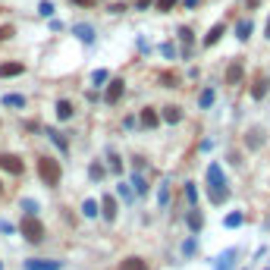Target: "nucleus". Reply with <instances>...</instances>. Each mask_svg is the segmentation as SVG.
<instances>
[{"label":"nucleus","mask_w":270,"mask_h":270,"mask_svg":"<svg viewBox=\"0 0 270 270\" xmlns=\"http://www.w3.org/2000/svg\"><path fill=\"white\" fill-rule=\"evenodd\" d=\"M236 32H239V41H248V38H251V22H248V19L239 22V29H236Z\"/></svg>","instance_id":"nucleus-20"},{"label":"nucleus","mask_w":270,"mask_h":270,"mask_svg":"<svg viewBox=\"0 0 270 270\" xmlns=\"http://www.w3.org/2000/svg\"><path fill=\"white\" fill-rule=\"evenodd\" d=\"M25 270H60V261H25Z\"/></svg>","instance_id":"nucleus-9"},{"label":"nucleus","mask_w":270,"mask_h":270,"mask_svg":"<svg viewBox=\"0 0 270 270\" xmlns=\"http://www.w3.org/2000/svg\"><path fill=\"white\" fill-rule=\"evenodd\" d=\"M22 72V63H0V79H6V75H19Z\"/></svg>","instance_id":"nucleus-15"},{"label":"nucleus","mask_w":270,"mask_h":270,"mask_svg":"<svg viewBox=\"0 0 270 270\" xmlns=\"http://www.w3.org/2000/svg\"><path fill=\"white\" fill-rule=\"evenodd\" d=\"M185 6H198V0H185Z\"/></svg>","instance_id":"nucleus-38"},{"label":"nucleus","mask_w":270,"mask_h":270,"mask_svg":"<svg viewBox=\"0 0 270 270\" xmlns=\"http://www.w3.org/2000/svg\"><path fill=\"white\" fill-rule=\"evenodd\" d=\"M160 82H164L167 88H173V85H176V75H173V72H160Z\"/></svg>","instance_id":"nucleus-30"},{"label":"nucleus","mask_w":270,"mask_h":270,"mask_svg":"<svg viewBox=\"0 0 270 270\" xmlns=\"http://www.w3.org/2000/svg\"><path fill=\"white\" fill-rule=\"evenodd\" d=\"M179 41L185 47H192V29H185V25H182V29H179Z\"/></svg>","instance_id":"nucleus-26"},{"label":"nucleus","mask_w":270,"mask_h":270,"mask_svg":"<svg viewBox=\"0 0 270 270\" xmlns=\"http://www.w3.org/2000/svg\"><path fill=\"white\" fill-rule=\"evenodd\" d=\"M223 32H226V25H223V22H217V25H214V29H210V32H207V35H204V44H207V47H214V44H217V41H220V38H223Z\"/></svg>","instance_id":"nucleus-10"},{"label":"nucleus","mask_w":270,"mask_h":270,"mask_svg":"<svg viewBox=\"0 0 270 270\" xmlns=\"http://www.w3.org/2000/svg\"><path fill=\"white\" fill-rule=\"evenodd\" d=\"M3 104H6V107H22L25 98H22V95H3Z\"/></svg>","instance_id":"nucleus-21"},{"label":"nucleus","mask_w":270,"mask_h":270,"mask_svg":"<svg viewBox=\"0 0 270 270\" xmlns=\"http://www.w3.org/2000/svg\"><path fill=\"white\" fill-rule=\"evenodd\" d=\"M0 170H6V173H13V176H19L25 170V164L16 154H0Z\"/></svg>","instance_id":"nucleus-4"},{"label":"nucleus","mask_w":270,"mask_h":270,"mask_svg":"<svg viewBox=\"0 0 270 270\" xmlns=\"http://www.w3.org/2000/svg\"><path fill=\"white\" fill-rule=\"evenodd\" d=\"M261 141H264V135H261L258 129H251V132H248V138H245V145H248L251 151H255V148L261 145Z\"/></svg>","instance_id":"nucleus-18"},{"label":"nucleus","mask_w":270,"mask_h":270,"mask_svg":"<svg viewBox=\"0 0 270 270\" xmlns=\"http://www.w3.org/2000/svg\"><path fill=\"white\" fill-rule=\"evenodd\" d=\"M75 6H91V3H98V0H72Z\"/></svg>","instance_id":"nucleus-37"},{"label":"nucleus","mask_w":270,"mask_h":270,"mask_svg":"<svg viewBox=\"0 0 270 270\" xmlns=\"http://www.w3.org/2000/svg\"><path fill=\"white\" fill-rule=\"evenodd\" d=\"M19 230H22V236H25L29 242H41V239H44V226H41L35 217H25Z\"/></svg>","instance_id":"nucleus-3"},{"label":"nucleus","mask_w":270,"mask_h":270,"mask_svg":"<svg viewBox=\"0 0 270 270\" xmlns=\"http://www.w3.org/2000/svg\"><path fill=\"white\" fill-rule=\"evenodd\" d=\"M116 270H148V264H145L141 258H126V261H123V264L116 267Z\"/></svg>","instance_id":"nucleus-13"},{"label":"nucleus","mask_w":270,"mask_h":270,"mask_svg":"<svg viewBox=\"0 0 270 270\" xmlns=\"http://www.w3.org/2000/svg\"><path fill=\"white\" fill-rule=\"evenodd\" d=\"M164 120L170 123V126H176L182 120V107H176V104H170V107H164Z\"/></svg>","instance_id":"nucleus-11"},{"label":"nucleus","mask_w":270,"mask_h":270,"mask_svg":"<svg viewBox=\"0 0 270 270\" xmlns=\"http://www.w3.org/2000/svg\"><path fill=\"white\" fill-rule=\"evenodd\" d=\"M82 210H85V217H95L98 214V201H85V207H82Z\"/></svg>","instance_id":"nucleus-31"},{"label":"nucleus","mask_w":270,"mask_h":270,"mask_svg":"<svg viewBox=\"0 0 270 270\" xmlns=\"http://www.w3.org/2000/svg\"><path fill=\"white\" fill-rule=\"evenodd\" d=\"M201 226H204V217H201V214H198V210H195V207H192V210H189V230H192V233H198V230H201Z\"/></svg>","instance_id":"nucleus-14"},{"label":"nucleus","mask_w":270,"mask_h":270,"mask_svg":"<svg viewBox=\"0 0 270 270\" xmlns=\"http://www.w3.org/2000/svg\"><path fill=\"white\" fill-rule=\"evenodd\" d=\"M22 207H25V210H29V217H35V210H38V204H35V201H29V198H25V201H22Z\"/></svg>","instance_id":"nucleus-32"},{"label":"nucleus","mask_w":270,"mask_h":270,"mask_svg":"<svg viewBox=\"0 0 270 270\" xmlns=\"http://www.w3.org/2000/svg\"><path fill=\"white\" fill-rule=\"evenodd\" d=\"M270 85V82L264 79V75H255V85H251V98H255V101H261V98H267V88Z\"/></svg>","instance_id":"nucleus-8"},{"label":"nucleus","mask_w":270,"mask_h":270,"mask_svg":"<svg viewBox=\"0 0 270 270\" xmlns=\"http://www.w3.org/2000/svg\"><path fill=\"white\" fill-rule=\"evenodd\" d=\"M233 258H236V251H233V248H230V251H223L220 261H217V270H226V267L233 264Z\"/></svg>","instance_id":"nucleus-19"},{"label":"nucleus","mask_w":270,"mask_h":270,"mask_svg":"<svg viewBox=\"0 0 270 270\" xmlns=\"http://www.w3.org/2000/svg\"><path fill=\"white\" fill-rule=\"evenodd\" d=\"M173 6H176V0H157V10L160 13H170Z\"/></svg>","instance_id":"nucleus-28"},{"label":"nucleus","mask_w":270,"mask_h":270,"mask_svg":"<svg viewBox=\"0 0 270 270\" xmlns=\"http://www.w3.org/2000/svg\"><path fill=\"white\" fill-rule=\"evenodd\" d=\"M16 35V32H13V25H0V41H10Z\"/></svg>","instance_id":"nucleus-27"},{"label":"nucleus","mask_w":270,"mask_h":270,"mask_svg":"<svg viewBox=\"0 0 270 270\" xmlns=\"http://www.w3.org/2000/svg\"><path fill=\"white\" fill-rule=\"evenodd\" d=\"M38 176H41V182L44 185H60V164H57L54 157H41L38 160Z\"/></svg>","instance_id":"nucleus-2"},{"label":"nucleus","mask_w":270,"mask_h":270,"mask_svg":"<svg viewBox=\"0 0 270 270\" xmlns=\"http://www.w3.org/2000/svg\"><path fill=\"white\" fill-rule=\"evenodd\" d=\"M110 170H113V173L123 170V164H120V157H116V154H110Z\"/></svg>","instance_id":"nucleus-35"},{"label":"nucleus","mask_w":270,"mask_h":270,"mask_svg":"<svg viewBox=\"0 0 270 270\" xmlns=\"http://www.w3.org/2000/svg\"><path fill=\"white\" fill-rule=\"evenodd\" d=\"M141 126H145V129H157V123H160V116H157V110L154 107H145V110H141Z\"/></svg>","instance_id":"nucleus-7"},{"label":"nucleus","mask_w":270,"mask_h":270,"mask_svg":"<svg viewBox=\"0 0 270 270\" xmlns=\"http://www.w3.org/2000/svg\"><path fill=\"white\" fill-rule=\"evenodd\" d=\"M207 195L214 204H223L226 198H230V189H226V179H223V170L217 164L207 167Z\"/></svg>","instance_id":"nucleus-1"},{"label":"nucleus","mask_w":270,"mask_h":270,"mask_svg":"<svg viewBox=\"0 0 270 270\" xmlns=\"http://www.w3.org/2000/svg\"><path fill=\"white\" fill-rule=\"evenodd\" d=\"M198 104H201V107H210V104H214V91L204 88V91H201V98H198Z\"/></svg>","instance_id":"nucleus-22"},{"label":"nucleus","mask_w":270,"mask_h":270,"mask_svg":"<svg viewBox=\"0 0 270 270\" xmlns=\"http://www.w3.org/2000/svg\"><path fill=\"white\" fill-rule=\"evenodd\" d=\"M75 35L85 41V44H91V41H95V29H91V25H75Z\"/></svg>","instance_id":"nucleus-17"},{"label":"nucleus","mask_w":270,"mask_h":270,"mask_svg":"<svg viewBox=\"0 0 270 270\" xmlns=\"http://www.w3.org/2000/svg\"><path fill=\"white\" fill-rule=\"evenodd\" d=\"M38 13H41V16H54V3H50V0H41V3H38Z\"/></svg>","instance_id":"nucleus-25"},{"label":"nucleus","mask_w":270,"mask_h":270,"mask_svg":"<svg viewBox=\"0 0 270 270\" xmlns=\"http://www.w3.org/2000/svg\"><path fill=\"white\" fill-rule=\"evenodd\" d=\"M264 35H267V38H270V19H267V29H264Z\"/></svg>","instance_id":"nucleus-39"},{"label":"nucleus","mask_w":270,"mask_h":270,"mask_svg":"<svg viewBox=\"0 0 270 270\" xmlns=\"http://www.w3.org/2000/svg\"><path fill=\"white\" fill-rule=\"evenodd\" d=\"M72 116V104L69 101H57V120H69Z\"/></svg>","instance_id":"nucleus-16"},{"label":"nucleus","mask_w":270,"mask_h":270,"mask_svg":"<svg viewBox=\"0 0 270 270\" xmlns=\"http://www.w3.org/2000/svg\"><path fill=\"white\" fill-rule=\"evenodd\" d=\"M0 192H3V185H0Z\"/></svg>","instance_id":"nucleus-40"},{"label":"nucleus","mask_w":270,"mask_h":270,"mask_svg":"<svg viewBox=\"0 0 270 270\" xmlns=\"http://www.w3.org/2000/svg\"><path fill=\"white\" fill-rule=\"evenodd\" d=\"M88 176H91V179H104V167H101V164H91V167H88Z\"/></svg>","instance_id":"nucleus-23"},{"label":"nucleus","mask_w":270,"mask_h":270,"mask_svg":"<svg viewBox=\"0 0 270 270\" xmlns=\"http://www.w3.org/2000/svg\"><path fill=\"white\" fill-rule=\"evenodd\" d=\"M101 207H104V217H107V220H116V198H113V195H104Z\"/></svg>","instance_id":"nucleus-12"},{"label":"nucleus","mask_w":270,"mask_h":270,"mask_svg":"<svg viewBox=\"0 0 270 270\" xmlns=\"http://www.w3.org/2000/svg\"><path fill=\"white\" fill-rule=\"evenodd\" d=\"M107 79H110V75H107V69H95V75H91V82H95V85H104Z\"/></svg>","instance_id":"nucleus-24"},{"label":"nucleus","mask_w":270,"mask_h":270,"mask_svg":"<svg viewBox=\"0 0 270 270\" xmlns=\"http://www.w3.org/2000/svg\"><path fill=\"white\" fill-rule=\"evenodd\" d=\"M242 75H245L242 63H239V60H236V63H230V69H226V85H239V82H242Z\"/></svg>","instance_id":"nucleus-6"},{"label":"nucleus","mask_w":270,"mask_h":270,"mask_svg":"<svg viewBox=\"0 0 270 270\" xmlns=\"http://www.w3.org/2000/svg\"><path fill=\"white\" fill-rule=\"evenodd\" d=\"M132 185H135V192H138V195H145V192H148V185H145V179H141V176H135Z\"/></svg>","instance_id":"nucleus-29"},{"label":"nucleus","mask_w":270,"mask_h":270,"mask_svg":"<svg viewBox=\"0 0 270 270\" xmlns=\"http://www.w3.org/2000/svg\"><path fill=\"white\" fill-rule=\"evenodd\" d=\"M185 198L195 204V198H198V192H195V185H185Z\"/></svg>","instance_id":"nucleus-34"},{"label":"nucleus","mask_w":270,"mask_h":270,"mask_svg":"<svg viewBox=\"0 0 270 270\" xmlns=\"http://www.w3.org/2000/svg\"><path fill=\"white\" fill-rule=\"evenodd\" d=\"M50 138H54V145H60V151H66V141H63V135H57V132H47Z\"/></svg>","instance_id":"nucleus-33"},{"label":"nucleus","mask_w":270,"mask_h":270,"mask_svg":"<svg viewBox=\"0 0 270 270\" xmlns=\"http://www.w3.org/2000/svg\"><path fill=\"white\" fill-rule=\"evenodd\" d=\"M123 91H126V82H123V79H113L110 85H107V95H104L107 104H116V101L123 98Z\"/></svg>","instance_id":"nucleus-5"},{"label":"nucleus","mask_w":270,"mask_h":270,"mask_svg":"<svg viewBox=\"0 0 270 270\" xmlns=\"http://www.w3.org/2000/svg\"><path fill=\"white\" fill-rule=\"evenodd\" d=\"M242 223V214H230L226 217V226H239Z\"/></svg>","instance_id":"nucleus-36"}]
</instances>
